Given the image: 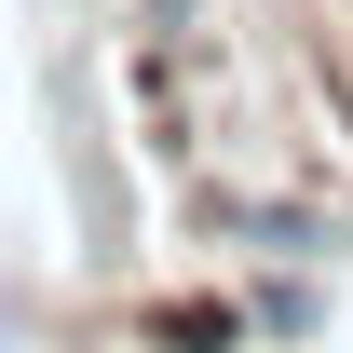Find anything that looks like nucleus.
<instances>
[{
	"mask_svg": "<svg viewBox=\"0 0 353 353\" xmlns=\"http://www.w3.org/2000/svg\"><path fill=\"white\" fill-rule=\"evenodd\" d=\"M150 14H163V28H190V14H204V0H150Z\"/></svg>",
	"mask_w": 353,
	"mask_h": 353,
	"instance_id": "1",
	"label": "nucleus"
}]
</instances>
